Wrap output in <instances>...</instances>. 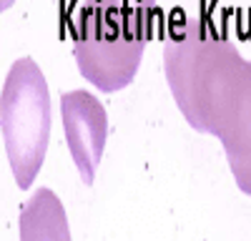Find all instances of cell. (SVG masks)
<instances>
[{
	"label": "cell",
	"mask_w": 251,
	"mask_h": 241,
	"mask_svg": "<svg viewBox=\"0 0 251 241\" xmlns=\"http://www.w3.org/2000/svg\"><path fill=\"white\" fill-rule=\"evenodd\" d=\"M163 73L186 123L219 138L236 186L251 196V60L208 13H176Z\"/></svg>",
	"instance_id": "cell-1"
},
{
	"label": "cell",
	"mask_w": 251,
	"mask_h": 241,
	"mask_svg": "<svg viewBox=\"0 0 251 241\" xmlns=\"http://www.w3.org/2000/svg\"><path fill=\"white\" fill-rule=\"evenodd\" d=\"M0 131L20 189H28L46 161L50 138V93L33 58H18L0 93Z\"/></svg>",
	"instance_id": "cell-2"
},
{
	"label": "cell",
	"mask_w": 251,
	"mask_h": 241,
	"mask_svg": "<svg viewBox=\"0 0 251 241\" xmlns=\"http://www.w3.org/2000/svg\"><path fill=\"white\" fill-rule=\"evenodd\" d=\"M146 38L128 35L83 8L73 23V55L80 75L106 93L131 86Z\"/></svg>",
	"instance_id": "cell-3"
},
{
	"label": "cell",
	"mask_w": 251,
	"mask_h": 241,
	"mask_svg": "<svg viewBox=\"0 0 251 241\" xmlns=\"http://www.w3.org/2000/svg\"><path fill=\"white\" fill-rule=\"evenodd\" d=\"M60 118L68 141V151L78 166L80 181L91 186L103 158V151H106L108 113L93 93L75 88L60 96Z\"/></svg>",
	"instance_id": "cell-4"
},
{
	"label": "cell",
	"mask_w": 251,
	"mask_h": 241,
	"mask_svg": "<svg viewBox=\"0 0 251 241\" xmlns=\"http://www.w3.org/2000/svg\"><path fill=\"white\" fill-rule=\"evenodd\" d=\"M20 239H71L68 216L50 189H38L20 214Z\"/></svg>",
	"instance_id": "cell-5"
},
{
	"label": "cell",
	"mask_w": 251,
	"mask_h": 241,
	"mask_svg": "<svg viewBox=\"0 0 251 241\" xmlns=\"http://www.w3.org/2000/svg\"><path fill=\"white\" fill-rule=\"evenodd\" d=\"M83 8L123 33L149 38L156 0H86Z\"/></svg>",
	"instance_id": "cell-6"
},
{
	"label": "cell",
	"mask_w": 251,
	"mask_h": 241,
	"mask_svg": "<svg viewBox=\"0 0 251 241\" xmlns=\"http://www.w3.org/2000/svg\"><path fill=\"white\" fill-rule=\"evenodd\" d=\"M13 3H15V0H0V13H5Z\"/></svg>",
	"instance_id": "cell-7"
}]
</instances>
